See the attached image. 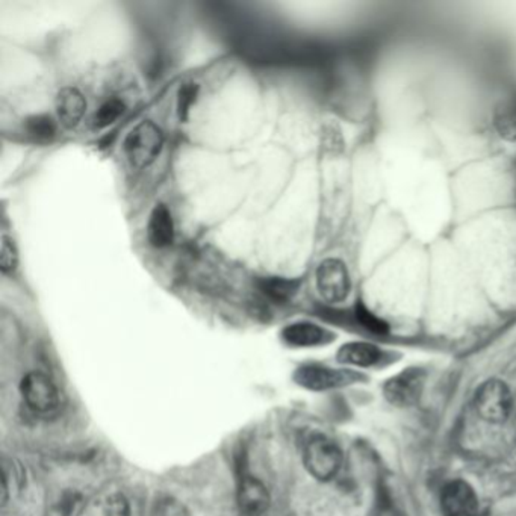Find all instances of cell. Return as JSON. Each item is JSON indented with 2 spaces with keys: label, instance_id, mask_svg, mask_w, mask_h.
I'll return each mask as SVG.
<instances>
[{
  "label": "cell",
  "instance_id": "1",
  "mask_svg": "<svg viewBox=\"0 0 516 516\" xmlns=\"http://www.w3.org/2000/svg\"><path fill=\"white\" fill-rule=\"evenodd\" d=\"M303 463L314 479L329 482L341 470L342 453L332 439L315 435L304 445Z\"/></svg>",
  "mask_w": 516,
  "mask_h": 516
},
{
  "label": "cell",
  "instance_id": "2",
  "mask_svg": "<svg viewBox=\"0 0 516 516\" xmlns=\"http://www.w3.org/2000/svg\"><path fill=\"white\" fill-rule=\"evenodd\" d=\"M162 132L152 121H141L130 130L125 139V153L132 166L144 168L152 164L161 153Z\"/></svg>",
  "mask_w": 516,
  "mask_h": 516
},
{
  "label": "cell",
  "instance_id": "3",
  "mask_svg": "<svg viewBox=\"0 0 516 516\" xmlns=\"http://www.w3.org/2000/svg\"><path fill=\"white\" fill-rule=\"evenodd\" d=\"M475 410L484 421L498 425L511 416V394L506 383L491 378L477 389Z\"/></svg>",
  "mask_w": 516,
  "mask_h": 516
},
{
  "label": "cell",
  "instance_id": "4",
  "mask_svg": "<svg viewBox=\"0 0 516 516\" xmlns=\"http://www.w3.org/2000/svg\"><path fill=\"white\" fill-rule=\"evenodd\" d=\"M425 373L420 368H407L389 378L383 394L391 405L398 407H407L416 405L420 400L423 389H425Z\"/></svg>",
  "mask_w": 516,
  "mask_h": 516
},
{
  "label": "cell",
  "instance_id": "5",
  "mask_svg": "<svg viewBox=\"0 0 516 516\" xmlns=\"http://www.w3.org/2000/svg\"><path fill=\"white\" fill-rule=\"evenodd\" d=\"M359 378V374L353 373L350 369H333L320 365H306L297 369L294 374L295 382L311 391H326L332 387H346Z\"/></svg>",
  "mask_w": 516,
  "mask_h": 516
},
{
  "label": "cell",
  "instance_id": "6",
  "mask_svg": "<svg viewBox=\"0 0 516 516\" xmlns=\"http://www.w3.org/2000/svg\"><path fill=\"white\" fill-rule=\"evenodd\" d=\"M317 286L320 294L329 303H341L350 292V277L344 263L326 259L317 270Z\"/></svg>",
  "mask_w": 516,
  "mask_h": 516
},
{
  "label": "cell",
  "instance_id": "7",
  "mask_svg": "<svg viewBox=\"0 0 516 516\" xmlns=\"http://www.w3.org/2000/svg\"><path fill=\"white\" fill-rule=\"evenodd\" d=\"M20 392H22L24 403L40 414H46L55 409L60 401V394H58L55 383L52 382L46 374L38 373V371L24 376L20 385Z\"/></svg>",
  "mask_w": 516,
  "mask_h": 516
},
{
  "label": "cell",
  "instance_id": "8",
  "mask_svg": "<svg viewBox=\"0 0 516 516\" xmlns=\"http://www.w3.org/2000/svg\"><path fill=\"white\" fill-rule=\"evenodd\" d=\"M441 507L445 516H479V498L463 480L445 484L441 493Z\"/></svg>",
  "mask_w": 516,
  "mask_h": 516
},
{
  "label": "cell",
  "instance_id": "9",
  "mask_svg": "<svg viewBox=\"0 0 516 516\" xmlns=\"http://www.w3.org/2000/svg\"><path fill=\"white\" fill-rule=\"evenodd\" d=\"M238 506L244 516L263 515L270 506V493L265 484L253 475H243L238 486Z\"/></svg>",
  "mask_w": 516,
  "mask_h": 516
},
{
  "label": "cell",
  "instance_id": "10",
  "mask_svg": "<svg viewBox=\"0 0 516 516\" xmlns=\"http://www.w3.org/2000/svg\"><path fill=\"white\" fill-rule=\"evenodd\" d=\"M332 332L317 324L300 321L286 326L282 330V339L291 347H319L333 341Z\"/></svg>",
  "mask_w": 516,
  "mask_h": 516
},
{
  "label": "cell",
  "instance_id": "11",
  "mask_svg": "<svg viewBox=\"0 0 516 516\" xmlns=\"http://www.w3.org/2000/svg\"><path fill=\"white\" fill-rule=\"evenodd\" d=\"M87 111V100L78 88H64L56 97V112L61 125L67 129H74L82 120Z\"/></svg>",
  "mask_w": 516,
  "mask_h": 516
},
{
  "label": "cell",
  "instance_id": "12",
  "mask_svg": "<svg viewBox=\"0 0 516 516\" xmlns=\"http://www.w3.org/2000/svg\"><path fill=\"white\" fill-rule=\"evenodd\" d=\"M148 243L155 249H166L175 241V223L166 205H157L150 214L148 225Z\"/></svg>",
  "mask_w": 516,
  "mask_h": 516
},
{
  "label": "cell",
  "instance_id": "13",
  "mask_svg": "<svg viewBox=\"0 0 516 516\" xmlns=\"http://www.w3.org/2000/svg\"><path fill=\"white\" fill-rule=\"evenodd\" d=\"M382 358V351L368 342H349L338 351V360L341 364L355 367H373Z\"/></svg>",
  "mask_w": 516,
  "mask_h": 516
},
{
  "label": "cell",
  "instance_id": "14",
  "mask_svg": "<svg viewBox=\"0 0 516 516\" xmlns=\"http://www.w3.org/2000/svg\"><path fill=\"white\" fill-rule=\"evenodd\" d=\"M299 279H288V277H259L256 279V286L265 297L277 301L286 303L292 300L299 291Z\"/></svg>",
  "mask_w": 516,
  "mask_h": 516
},
{
  "label": "cell",
  "instance_id": "15",
  "mask_svg": "<svg viewBox=\"0 0 516 516\" xmlns=\"http://www.w3.org/2000/svg\"><path fill=\"white\" fill-rule=\"evenodd\" d=\"M24 130L37 141H51L56 134V123L47 114H35L24 120Z\"/></svg>",
  "mask_w": 516,
  "mask_h": 516
},
{
  "label": "cell",
  "instance_id": "16",
  "mask_svg": "<svg viewBox=\"0 0 516 516\" xmlns=\"http://www.w3.org/2000/svg\"><path fill=\"white\" fill-rule=\"evenodd\" d=\"M125 110V103L119 99H110L105 103H101L100 108L94 114V120H92L94 121V128L103 129V128L111 126L123 116Z\"/></svg>",
  "mask_w": 516,
  "mask_h": 516
},
{
  "label": "cell",
  "instance_id": "17",
  "mask_svg": "<svg viewBox=\"0 0 516 516\" xmlns=\"http://www.w3.org/2000/svg\"><path fill=\"white\" fill-rule=\"evenodd\" d=\"M198 91H200V87L197 83H182V87L177 91V116H179L180 120H188L191 108L197 100Z\"/></svg>",
  "mask_w": 516,
  "mask_h": 516
},
{
  "label": "cell",
  "instance_id": "18",
  "mask_svg": "<svg viewBox=\"0 0 516 516\" xmlns=\"http://www.w3.org/2000/svg\"><path fill=\"white\" fill-rule=\"evenodd\" d=\"M0 265L4 274H13L19 267V252L15 247L14 240L8 235L2 236V249H0Z\"/></svg>",
  "mask_w": 516,
  "mask_h": 516
},
{
  "label": "cell",
  "instance_id": "19",
  "mask_svg": "<svg viewBox=\"0 0 516 516\" xmlns=\"http://www.w3.org/2000/svg\"><path fill=\"white\" fill-rule=\"evenodd\" d=\"M355 319L360 326H364L369 332L383 335L387 332V324L383 320L377 319L373 312H369L368 309L365 308L364 303L356 304Z\"/></svg>",
  "mask_w": 516,
  "mask_h": 516
},
{
  "label": "cell",
  "instance_id": "20",
  "mask_svg": "<svg viewBox=\"0 0 516 516\" xmlns=\"http://www.w3.org/2000/svg\"><path fill=\"white\" fill-rule=\"evenodd\" d=\"M495 126L504 139H516V108L500 110L495 116Z\"/></svg>",
  "mask_w": 516,
  "mask_h": 516
},
{
  "label": "cell",
  "instance_id": "21",
  "mask_svg": "<svg viewBox=\"0 0 516 516\" xmlns=\"http://www.w3.org/2000/svg\"><path fill=\"white\" fill-rule=\"evenodd\" d=\"M107 516H130L129 504L123 495H114L108 500Z\"/></svg>",
  "mask_w": 516,
  "mask_h": 516
},
{
  "label": "cell",
  "instance_id": "22",
  "mask_svg": "<svg viewBox=\"0 0 516 516\" xmlns=\"http://www.w3.org/2000/svg\"><path fill=\"white\" fill-rule=\"evenodd\" d=\"M153 516H186V513H185L184 506L179 502L175 500H166L158 504Z\"/></svg>",
  "mask_w": 516,
  "mask_h": 516
}]
</instances>
